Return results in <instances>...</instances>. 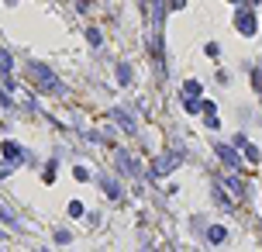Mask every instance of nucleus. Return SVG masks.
Returning a JSON list of instances; mask_svg holds the SVG:
<instances>
[{"mask_svg":"<svg viewBox=\"0 0 262 252\" xmlns=\"http://www.w3.org/2000/svg\"><path fill=\"white\" fill-rule=\"evenodd\" d=\"M83 214V204L79 200H69V218H79Z\"/></svg>","mask_w":262,"mask_h":252,"instance_id":"nucleus-17","label":"nucleus"},{"mask_svg":"<svg viewBox=\"0 0 262 252\" xmlns=\"http://www.w3.org/2000/svg\"><path fill=\"white\" fill-rule=\"evenodd\" d=\"M0 149H4V159H7V162H14V166H21V162H24V149H21L18 142H4Z\"/></svg>","mask_w":262,"mask_h":252,"instance_id":"nucleus-5","label":"nucleus"},{"mask_svg":"<svg viewBox=\"0 0 262 252\" xmlns=\"http://www.w3.org/2000/svg\"><path fill=\"white\" fill-rule=\"evenodd\" d=\"M86 41H90L94 49H100V45H104V35H100L97 28H86Z\"/></svg>","mask_w":262,"mask_h":252,"instance_id":"nucleus-15","label":"nucleus"},{"mask_svg":"<svg viewBox=\"0 0 262 252\" xmlns=\"http://www.w3.org/2000/svg\"><path fill=\"white\" fill-rule=\"evenodd\" d=\"M56 242H59V245H66V242H69V232H66V228H59V232H56Z\"/></svg>","mask_w":262,"mask_h":252,"instance_id":"nucleus-19","label":"nucleus"},{"mask_svg":"<svg viewBox=\"0 0 262 252\" xmlns=\"http://www.w3.org/2000/svg\"><path fill=\"white\" fill-rule=\"evenodd\" d=\"M259 124H262V117H259Z\"/></svg>","mask_w":262,"mask_h":252,"instance_id":"nucleus-26","label":"nucleus"},{"mask_svg":"<svg viewBox=\"0 0 262 252\" xmlns=\"http://www.w3.org/2000/svg\"><path fill=\"white\" fill-rule=\"evenodd\" d=\"M117 166H121V173H138V159L135 155H128V152H117Z\"/></svg>","mask_w":262,"mask_h":252,"instance_id":"nucleus-7","label":"nucleus"},{"mask_svg":"<svg viewBox=\"0 0 262 252\" xmlns=\"http://www.w3.org/2000/svg\"><path fill=\"white\" fill-rule=\"evenodd\" d=\"M183 111H187V114H197V111H204V104H200L197 97H187V104H183Z\"/></svg>","mask_w":262,"mask_h":252,"instance_id":"nucleus-16","label":"nucleus"},{"mask_svg":"<svg viewBox=\"0 0 262 252\" xmlns=\"http://www.w3.org/2000/svg\"><path fill=\"white\" fill-rule=\"evenodd\" d=\"M90 4H94V0H76V7H79V11H83V14H86V11H90Z\"/></svg>","mask_w":262,"mask_h":252,"instance_id":"nucleus-22","label":"nucleus"},{"mask_svg":"<svg viewBox=\"0 0 262 252\" xmlns=\"http://www.w3.org/2000/svg\"><path fill=\"white\" fill-rule=\"evenodd\" d=\"M11 69H14V56L7 49H0V73H11Z\"/></svg>","mask_w":262,"mask_h":252,"instance_id":"nucleus-10","label":"nucleus"},{"mask_svg":"<svg viewBox=\"0 0 262 252\" xmlns=\"http://www.w3.org/2000/svg\"><path fill=\"white\" fill-rule=\"evenodd\" d=\"M100 187H104V194L114 197V200L121 197V183H117V180H111V176H100Z\"/></svg>","mask_w":262,"mask_h":252,"instance_id":"nucleus-8","label":"nucleus"},{"mask_svg":"<svg viewBox=\"0 0 262 252\" xmlns=\"http://www.w3.org/2000/svg\"><path fill=\"white\" fill-rule=\"evenodd\" d=\"M207 56H210V59L221 56V45H217V41H207Z\"/></svg>","mask_w":262,"mask_h":252,"instance_id":"nucleus-18","label":"nucleus"},{"mask_svg":"<svg viewBox=\"0 0 262 252\" xmlns=\"http://www.w3.org/2000/svg\"><path fill=\"white\" fill-rule=\"evenodd\" d=\"M131 76H135V73H131V66H128V62H121V66H117V83H121V87H128Z\"/></svg>","mask_w":262,"mask_h":252,"instance_id":"nucleus-9","label":"nucleus"},{"mask_svg":"<svg viewBox=\"0 0 262 252\" xmlns=\"http://www.w3.org/2000/svg\"><path fill=\"white\" fill-rule=\"evenodd\" d=\"M242 149H245V159H248V162H259V159H262V152L255 149V145H252V142H245Z\"/></svg>","mask_w":262,"mask_h":252,"instance_id":"nucleus-14","label":"nucleus"},{"mask_svg":"<svg viewBox=\"0 0 262 252\" xmlns=\"http://www.w3.org/2000/svg\"><path fill=\"white\" fill-rule=\"evenodd\" d=\"M228 190H231V194H235L238 200H242V194H245V183L238 180V176H228Z\"/></svg>","mask_w":262,"mask_h":252,"instance_id":"nucleus-11","label":"nucleus"},{"mask_svg":"<svg viewBox=\"0 0 262 252\" xmlns=\"http://www.w3.org/2000/svg\"><path fill=\"white\" fill-rule=\"evenodd\" d=\"M235 28H238V31H242L245 38H252V35H255V31H259V24H255V14H252V4H245L242 11H238V14H235Z\"/></svg>","mask_w":262,"mask_h":252,"instance_id":"nucleus-3","label":"nucleus"},{"mask_svg":"<svg viewBox=\"0 0 262 252\" xmlns=\"http://www.w3.org/2000/svg\"><path fill=\"white\" fill-rule=\"evenodd\" d=\"M7 4H18V0H7Z\"/></svg>","mask_w":262,"mask_h":252,"instance_id":"nucleus-24","label":"nucleus"},{"mask_svg":"<svg viewBox=\"0 0 262 252\" xmlns=\"http://www.w3.org/2000/svg\"><path fill=\"white\" fill-rule=\"evenodd\" d=\"M11 170H14V162H0V180H4V176H11Z\"/></svg>","mask_w":262,"mask_h":252,"instance_id":"nucleus-20","label":"nucleus"},{"mask_svg":"<svg viewBox=\"0 0 262 252\" xmlns=\"http://www.w3.org/2000/svg\"><path fill=\"white\" fill-rule=\"evenodd\" d=\"M183 155H187V152H180V149H172V152H162L159 159H155V162H152V180H155V176L172 173V170L183 162Z\"/></svg>","mask_w":262,"mask_h":252,"instance_id":"nucleus-2","label":"nucleus"},{"mask_svg":"<svg viewBox=\"0 0 262 252\" xmlns=\"http://www.w3.org/2000/svg\"><path fill=\"white\" fill-rule=\"evenodd\" d=\"M252 83H255V90H259V94H262V73H259V69L252 73Z\"/></svg>","mask_w":262,"mask_h":252,"instance_id":"nucleus-21","label":"nucleus"},{"mask_svg":"<svg viewBox=\"0 0 262 252\" xmlns=\"http://www.w3.org/2000/svg\"><path fill=\"white\" fill-rule=\"evenodd\" d=\"M225 238H228V232L221 228V225H214V228L207 232V242H214V245H217V242H225Z\"/></svg>","mask_w":262,"mask_h":252,"instance_id":"nucleus-12","label":"nucleus"},{"mask_svg":"<svg viewBox=\"0 0 262 252\" xmlns=\"http://www.w3.org/2000/svg\"><path fill=\"white\" fill-rule=\"evenodd\" d=\"M169 7H172V11H183V7H187V0H172Z\"/></svg>","mask_w":262,"mask_h":252,"instance_id":"nucleus-23","label":"nucleus"},{"mask_svg":"<svg viewBox=\"0 0 262 252\" xmlns=\"http://www.w3.org/2000/svg\"><path fill=\"white\" fill-rule=\"evenodd\" d=\"M28 73L38 79V90H45V94H62V79L49 69V66H41V62H31L28 66Z\"/></svg>","mask_w":262,"mask_h":252,"instance_id":"nucleus-1","label":"nucleus"},{"mask_svg":"<svg viewBox=\"0 0 262 252\" xmlns=\"http://www.w3.org/2000/svg\"><path fill=\"white\" fill-rule=\"evenodd\" d=\"M111 117L121 124V128H128V132H135V128H138V124H135V114H131V111H124V107H114Z\"/></svg>","mask_w":262,"mask_h":252,"instance_id":"nucleus-6","label":"nucleus"},{"mask_svg":"<svg viewBox=\"0 0 262 252\" xmlns=\"http://www.w3.org/2000/svg\"><path fill=\"white\" fill-rule=\"evenodd\" d=\"M200 90H204V87H200L197 79H187V83H183V94H187V97H200Z\"/></svg>","mask_w":262,"mask_h":252,"instance_id":"nucleus-13","label":"nucleus"},{"mask_svg":"<svg viewBox=\"0 0 262 252\" xmlns=\"http://www.w3.org/2000/svg\"><path fill=\"white\" fill-rule=\"evenodd\" d=\"M214 152L221 155V162H225L228 170H238V152H235L231 145H225V142H214Z\"/></svg>","mask_w":262,"mask_h":252,"instance_id":"nucleus-4","label":"nucleus"},{"mask_svg":"<svg viewBox=\"0 0 262 252\" xmlns=\"http://www.w3.org/2000/svg\"><path fill=\"white\" fill-rule=\"evenodd\" d=\"M231 4H242V0H231Z\"/></svg>","mask_w":262,"mask_h":252,"instance_id":"nucleus-25","label":"nucleus"}]
</instances>
